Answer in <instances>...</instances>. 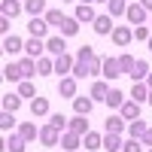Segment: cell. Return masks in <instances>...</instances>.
I'll use <instances>...</instances> for the list:
<instances>
[{"instance_id": "obj_1", "label": "cell", "mask_w": 152, "mask_h": 152, "mask_svg": "<svg viewBox=\"0 0 152 152\" xmlns=\"http://www.w3.org/2000/svg\"><path fill=\"white\" fill-rule=\"evenodd\" d=\"M104 70V58L94 52V46H79V52H76V64H73V76L76 79H85V76H100Z\"/></svg>"}, {"instance_id": "obj_2", "label": "cell", "mask_w": 152, "mask_h": 152, "mask_svg": "<svg viewBox=\"0 0 152 152\" xmlns=\"http://www.w3.org/2000/svg\"><path fill=\"white\" fill-rule=\"evenodd\" d=\"M125 18L131 24H149V9L137 0V3H128V12H125Z\"/></svg>"}, {"instance_id": "obj_3", "label": "cell", "mask_w": 152, "mask_h": 152, "mask_svg": "<svg viewBox=\"0 0 152 152\" xmlns=\"http://www.w3.org/2000/svg\"><path fill=\"white\" fill-rule=\"evenodd\" d=\"M110 40H113V46L125 49V46L134 40V28H128V24H116V31L110 34Z\"/></svg>"}, {"instance_id": "obj_4", "label": "cell", "mask_w": 152, "mask_h": 152, "mask_svg": "<svg viewBox=\"0 0 152 152\" xmlns=\"http://www.w3.org/2000/svg\"><path fill=\"white\" fill-rule=\"evenodd\" d=\"M40 143H43V146H58V143H61V131L55 128L52 122H46L43 128H40Z\"/></svg>"}, {"instance_id": "obj_5", "label": "cell", "mask_w": 152, "mask_h": 152, "mask_svg": "<svg viewBox=\"0 0 152 152\" xmlns=\"http://www.w3.org/2000/svg\"><path fill=\"white\" fill-rule=\"evenodd\" d=\"M49 28H52V24H49L46 18H40V15H34V18L28 21V34H31V37H40V40H46Z\"/></svg>"}, {"instance_id": "obj_6", "label": "cell", "mask_w": 152, "mask_h": 152, "mask_svg": "<svg viewBox=\"0 0 152 152\" xmlns=\"http://www.w3.org/2000/svg\"><path fill=\"white\" fill-rule=\"evenodd\" d=\"M73 64H76V55H70V52L58 55V58H55V73H61V76H70V73H73Z\"/></svg>"}, {"instance_id": "obj_7", "label": "cell", "mask_w": 152, "mask_h": 152, "mask_svg": "<svg viewBox=\"0 0 152 152\" xmlns=\"http://www.w3.org/2000/svg\"><path fill=\"white\" fill-rule=\"evenodd\" d=\"M24 55H31V58H43V55H46V40H40V37L24 40Z\"/></svg>"}, {"instance_id": "obj_8", "label": "cell", "mask_w": 152, "mask_h": 152, "mask_svg": "<svg viewBox=\"0 0 152 152\" xmlns=\"http://www.w3.org/2000/svg\"><path fill=\"white\" fill-rule=\"evenodd\" d=\"M3 52H6V55H21V52H24V40L15 37V34H6V37H3Z\"/></svg>"}, {"instance_id": "obj_9", "label": "cell", "mask_w": 152, "mask_h": 152, "mask_svg": "<svg viewBox=\"0 0 152 152\" xmlns=\"http://www.w3.org/2000/svg\"><path fill=\"white\" fill-rule=\"evenodd\" d=\"M104 131H107V134H122V131H128V122L122 119V113H116V116H107Z\"/></svg>"}, {"instance_id": "obj_10", "label": "cell", "mask_w": 152, "mask_h": 152, "mask_svg": "<svg viewBox=\"0 0 152 152\" xmlns=\"http://www.w3.org/2000/svg\"><path fill=\"white\" fill-rule=\"evenodd\" d=\"M91 28H94V34H100V37H110L113 31H116V24H113V15L107 12V15H97V18H94Z\"/></svg>"}, {"instance_id": "obj_11", "label": "cell", "mask_w": 152, "mask_h": 152, "mask_svg": "<svg viewBox=\"0 0 152 152\" xmlns=\"http://www.w3.org/2000/svg\"><path fill=\"white\" fill-rule=\"evenodd\" d=\"M82 146V134H76V131H64L61 134V149L64 152H76Z\"/></svg>"}, {"instance_id": "obj_12", "label": "cell", "mask_w": 152, "mask_h": 152, "mask_svg": "<svg viewBox=\"0 0 152 152\" xmlns=\"http://www.w3.org/2000/svg\"><path fill=\"white\" fill-rule=\"evenodd\" d=\"M100 76H104V79H119V76H125L122 67H119V58H104V70H100Z\"/></svg>"}, {"instance_id": "obj_13", "label": "cell", "mask_w": 152, "mask_h": 152, "mask_svg": "<svg viewBox=\"0 0 152 152\" xmlns=\"http://www.w3.org/2000/svg\"><path fill=\"white\" fill-rule=\"evenodd\" d=\"M58 94L61 97H76V76L70 73V76H61V82H58Z\"/></svg>"}, {"instance_id": "obj_14", "label": "cell", "mask_w": 152, "mask_h": 152, "mask_svg": "<svg viewBox=\"0 0 152 152\" xmlns=\"http://www.w3.org/2000/svg\"><path fill=\"white\" fill-rule=\"evenodd\" d=\"M79 18H76V15H64V21H61V37H76V34H79Z\"/></svg>"}, {"instance_id": "obj_15", "label": "cell", "mask_w": 152, "mask_h": 152, "mask_svg": "<svg viewBox=\"0 0 152 152\" xmlns=\"http://www.w3.org/2000/svg\"><path fill=\"white\" fill-rule=\"evenodd\" d=\"M46 52L49 55H64L67 52V43H64V37H46Z\"/></svg>"}, {"instance_id": "obj_16", "label": "cell", "mask_w": 152, "mask_h": 152, "mask_svg": "<svg viewBox=\"0 0 152 152\" xmlns=\"http://www.w3.org/2000/svg\"><path fill=\"white\" fill-rule=\"evenodd\" d=\"M119 113H122V119H125V122H134V119H140V104L128 97V100L122 104V110H119Z\"/></svg>"}, {"instance_id": "obj_17", "label": "cell", "mask_w": 152, "mask_h": 152, "mask_svg": "<svg viewBox=\"0 0 152 152\" xmlns=\"http://www.w3.org/2000/svg\"><path fill=\"white\" fill-rule=\"evenodd\" d=\"M79 21H85V24H94V18H97V12H94V6L91 3H79L76 6V12H73Z\"/></svg>"}, {"instance_id": "obj_18", "label": "cell", "mask_w": 152, "mask_h": 152, "mask_svg": "<svg viewBox=\"0 0 152 152\" xmlns=\"http://www.w3.org/2000/svg\"><path fill=\"white\" fill-rule=\"evenodd\" d=\"M24 146H28V140H24L18 131H15V134H9V137H6V143H3L6 152H24Z\"/></svg>"}, {"instance_id": "obj_19", "label": "cell", "mask_w": 152, "mask_h": 152, "mask_svg": "<svg viewBox=\"0 0 152 152\" xmlns=\"http://www.w3.org/2000/svg\"><path fill=\"white\" fill-rule=\"evenodd\" d=\"M31 113H34V119H40V116H49V97H31Z\"/></svg>"}, {"instance_id": "obj_20", "label": "cell", "mask_w": 152, "mask_h": 152, "mask_svg": "<svg viewBox=\"0 0 152 152\" xmlns=\"http://www.w3.org/2000/svg\"><path fill=\"white\" fill-rule=\"evenodd\" d=\"M82 146H85L88 152H94V149H104V134H97V131H88V134L82 137Z\"/></svg>"}, {"instance_id": "obj_21", "label": "cell", "mask_w": 152, "mask_h": 152, "mask_svg": "<svg viewBox=\"0 0 152 152\" xmlns=\"http://www.w3.org/2000/svg\"><path fill=\"white\" fill-rule=\"evenodd\" d=\"M3 79H6V82H21V79H24V73H21V67H18V61H9V64L3 67Z\"/></svg>"}, {"instance_id": "obj_22", "label": "cell", "mask_w": 152, "mask_h": 152, "mask_svg": "<svg viewBox=\"0 0 152 152\" xmlns=\"http://www.w3.org/2000/svg\"><path fill=\"white\" fill-rule=\"evenodd\" d=\"M149 73H152V70H149V64L137 58V64H134V70H131L128 76H131V82H146V76H149Z\"/></svg>"}, {"instance_id": "obj_23", "label": "cell", "mask_w": 152, "mask_h": 152, "mask_svg": "<svg viewBox=\"0 0 152 152\" xmlns=\"http://www.w3.org/2000/svg\"><path fill=\"white\" fill-rule=\"evenodd\" d=\"M107 94H110V85H107L104 79H94V82H91V91H88V97H91V100H107Z\"/></svg>"}, {"instance_id": "obj_24", "label": "cell", "mask_w": 152, "mask_h": 152, "mask_svg": "<svg viewBox=\"0 0 152 152\" xmlns=\"http://www.w3.org/2000/svg\"><path fill=\"white\" fill-rule=\"evenodd\" d=\"M73 110L79 113V116H91L94 100H91V97H79V94H76V97H73Z\"/></svg>"}, {"instance_id": "obj_25", "label": "cell", "mask_w": 152, "mask_h": 152, "mask_svg": "<svg viewBox=\"0 0 152 152\" xmlns=\"http://www.w3.org/2000/svg\"><path fill=\"white\" fill-rule=\"evenodd\" d=\"M21 9H24V3H18V0H3V3H0V15H6V18H15Z\"/></svg>"}, {"instance_id": "obj_26", "label": "cell", "mask_w": 152, "mask_h": 152, "mask_svg": "<svg viewBox=\"0 0 152 152\" xmlns=\"http://www.w3.org/2000/svg\"><path fill=\"white\" fill-rule=\"evenodd\" d=\"M125 100H128V97H125V91H122V88H110V94H107V100H104V104H107V107H113V110H122V104H125Z\"/></svg>"}, {"instance_id": "obj_27", "label": "cell", "mask_w": 152, "mask_h": 152, "mask_svg": "<svg viewBox=\"0 0 152 152\" xmlns=\"http://www.w3.org/2000/svg\"><path fill=\"white\" fill-rule=\"evenodd\" d=\"M122 146H125L122 143V134H107L104 131V149L107 152H122Z\"/></svg>"}, {"instance_id": "obj_28", "label": "cell", "mask_w": 152, "mask_h": 152, "mask_svg": "<svg viewBox=\"0 0 152 152\" xmlns=\"http://www.w3.org/2000/svg\"><path fill=\"white\" fill-rule=\"evenodd\" d=\"M18 134H21L28 143H31V140H40V128H37L34 122H21V125H18Z\"/></svg>"}, {"instance_id": "obj_29", "label": "cell", "mask_w": 152, "mask_h": 152, "mask_svg": "<svg viewBox=\"0 0 152 152\" xmlns=\"http://www.w3.org/2000/svg\"><path fill=\"white\" fill-rule=\"evenodd\" d=\"M131 100H137V104L149 100V85H146V82H134V85H131Z\"/></svg>"}, {"instance_id": "obj_30", "label": "cell", "mask_w": 152, "mask_h": 152, "mask_svg": "<svg viewBox=\"0 0 152 152\" xmlns=\"http://www.w3.org/2000/svg\"><path fill=\"white\" fill-rule=\"evenodd\" d=\"M18 67H21V73H24V79H31V76H37V58L24 55V58L18 61Z\"/></svg>"}, {"instance_id": "obj_31", "label": "cell", "mask_w": 152, "mask_h": 152, "mask_svg": "<svg viewBox=\"0 0 152 152\" xmlns=\"http://www.w3.org/2000/svg\"><path fill=\"white\" fill-rule=\"evenodd\" d=\"M146 128H149V125H146L143 119H134V122H128V137H137V140H143Z\"/></svg>"}, {"instance_id": "obj_32", "label": "cell", "mask_w": 152, "mask_h": 152, "mask_svg": "<svg viewBox=\"0 0 152 152\" xmlns=\"http://www.w3.org/2000/svg\"><path fill=\"white\" fill-rule=\"evenodd\" d=\"M85 119H88V116H79V113H76V116L70 119V128H67V131H76V134L85 137V134H88V122H85Z\"/></svg>"}, {"instance_id": "obj_33", "label": "cell", "mask_w": 152, "mask_h": 152, "mask_svg": "<svg viewBox=\"0 0 152 152\" xmlns=\"http://www.w3.org/2000/svg\"><path fill=\"white\" fill-rule=\"evenodd\" d=\"M3 110L6 113H18L21 110V94L15 91V94H3Z\"/></svg>"}, {"instance_id": "obj_34", "label": "cell", "mask_w": 152, "mask_h": 152, "mask_svg": "<svg viewBox=\"0 0 152 152\" xmlns=\"http://www.w3.org/2000/svg\"><path fill=\"white\" fill-rule=\"evenodd\" d=\"M24 12L34 18V15H43L46 12V0H24Z\"/></svg>"}, {"instance_id": "obj_35", "label": "cell", "mask_w": 152, "mask_h": 152, "mask_svg": "<svg viewBox=\"0 0 152 152\" xmlns=\"http://www.w3.org/2000/svg\"><path fill=\"white\" fill-rule=\"evenodd\" d=\"M107 9H110L113 18H119V15H125V12H128V0H110Z\"/></svg>"}, {"instance_id": "obj_36", "label": "cell", "mask_w": 152, "mask_h": 152, "mask_svg": "<svg viewBox=\"0 0 152 152\" xmlns=\"http://www.w3.org/2000/svg\"><path fill=\"white\" fill-rule=\"evenodd\" d=\"M49 122H52V125H55V128H58L61 134H64V131L70 128V119L64 116V113H49Z\"/></svg>"}, {"instance_id": "obj_37", "label": "cell", "mask_w": 152, "mask_h": 152, "mask_svg": "<svg viewBox=\"0 0 152 152\" xmlns=\"http://www.w3.org/2000/svg\"><path fill=\"white\" fill-rule=\"evenodd\" d=\"M37 73H40V76H49V73H55V61L52 58H37Z\"/></svg>"}, {"instance_id": "obj_38", "label": "cell", "mask_w": 152, "mask_h": 152, "mask_svg": "<svg viewBox=\"0 0 152 152\" xmlns=\"http://www.w3.org/2000/svg\"><path fill=\"white\" fill-rule=\"evenodd\" d=\"M149 37H152V28H149V24H134V40L149 43Z\"/></svg>"}, {"instance_id": "obj_39", "label": "cell", "mask_w": 152, "mask_h": 152, "mask_svg": "<svg viewBox=\"0 0 152 152\" xmlns=\"http://www.w3.org/2000/svg\"><path fill=\"white\" fill-rule=\"evenodd\" d=\"M46 21L52 24V28H61V21H64V12H61V9H46Z\"/></svg>"}, {"instance_id": "obj_40", "label": "cell", "mask_w": 152, "mask_h": 152, "mask_svg": "<svg viewBox=\"0 0 152 152\" xmlns=\"http://www.w3.org/2000/svg\"><path fill=\"white\" fill-rule=\"evenodd\" d=\"M134 64H137V58H134V55H128V52L119 55V67H122V73H131V70H134Z\"/></svg>"}, {"instance_id": "obj_41", "label": "cell", "mask_w": 152, "mask_h": 152, "mask_svg": "<svg viewBox=\"0 0 152 152\" xmlns=\"http://www.w3.org/2000/svg\"><path fill=\"white\" fill-rule=\"evenodd\" d=\"M18 94H21V97H37L34 82H31V79H21V82H18Z\"/></svg>"}, {"instance_id": "obj_42", "label": "cell", "mask_w": 152, "mask_h": 152, "mask_svg": "<svg viewBox=\"0 0 152 152\" xmlns=\"http://www.w3.org/2000/svg\"><path fill=\"white\" fill-rule=\"evenodd\" d=\"M143 149H146V143L137 140V137H128V143L122 146V152H143Z\"/></svg>"}, {"instance_id": "obj_43", "label": "cell", "mask_w": 152, "mask_h": 152, "mask_svg": "<svg viewBox=\"0 0 152 152\" xmlns=\"http://www.w3.org/2000/svg\"><path fill=\"white\" fill-rule=\"evenodd\" d=\"M12 125H15V113H6V110H3V113H0V128L9 134V131H12Z\"/></svg>"}, {"instance_id": "obj_44", "label": "cell", "mask_w": 152, "mask_h": 152, "mask_svg": "<svg viewBox=\"0 0 152 152\" xmlns=\"http://www.w3.org/2000/svg\"><path fill=\"white\" fill-rule=\"evenodd\" d=\"M9 21H12V18H6V15H0V34H3V37L9 34Z\"/></svg>"}, {"instance_id": "obj_45", "label": "cell", "mask_w": 152, "mask_h": 152, "mask_svg": "<svg viewBox=\"0 0 152 152\" xmlns=\"http://www.w3.org/2000/svg\"><path fill=\"white\" fill-rule=\"evenodd\" d=\"M143 143H146V146H152V128H146V134H143Z\"/></svg>"}, {"instance_id": "obj_46", "label": "cell", "mask_w": 152, "mask_h": 152, "mask_svg": "<svg viewBox=\"0 0 152 152\" xmlns=\"http://www.w3.org/2000/svg\"><path fill=\"white\" fill-rule=\"evenodd\" d=\"M140 3H143V6H146V9L152 12V0H140Z\"/></svg>"}, {"instance_id": "obj_47", "label": "cell", "mask_w": 152, "mask_h": 152, "mask_svg": "<svg viewBox=\"0 0 152 152\" xmlns=\"http://www.w3.org/2000/svg\"><path fill=\"white\" fill-rule=\"evenodd\" d=\"M146 85H149V88H152V73H149V76H146Z\"/></svg>"}, {"instance_id": "obj_48", "label": "cell", "mask_w": 152, "mask_h": 152, "mask_svg": "<svg viewBox=\"0 0 152 152\" xmlns=\"http://www.w3.org/2000/svg\"><path fill=\"white\" fill-rule=\"evenodd\" d=\"M146 49H149V52H152V37H149V43H146Z\"/></svg>"}, {"instance_id": "obj_49", "label": "cell", "mask_w": 152, "mask_h": 152, "mask_svg": "<svg viewBox=\"0 0 152 152\" xmlns=\"http://www.w3.org/2000/svg\"><path fill=\"white\" fill-rule=\"evenodd\" d=\"M82 3H97V0H82Z\"/></svg>"}, {"instance_id": "obj_50", "label": "cell", "mask_w": 152, "mask_h": 152, "mask_svg": "<svg viewBox=\"0 0 152 152\" xmlns=\"http://www.w3.org/2000/svg\"><path fill=\"white\" fill-rule=\"evenodd\" d=\"M149 104H152V88H149Z\"/></svg>"}, {"instance_id": "obj_51", "label": "cell", "mask_w": 152, "mask_h": 152, "mask_svg": "<svg viewBox=\"0 0 152 152\" xmlns=\"http://www.w3.org/2000/svg\"><path fill=\"white\" fill-rule=\"evenodd\" d=\"M97 3H110V0H97Z\"/></svg>"}, {"instance_id": "obj_52", "label": "cell", "mask_w": 152, "mask_h": 152, "mask_svg": "<svg viewBox=\"0 0 152 152\" xmlns=\"http://www.w3.org/2000/svg\"><path fill=\"white\" fill-rule=\"evenodd\" d=\"M149 28H152V15H149Z\"/></svg>"}, {"instance_id": "obj_53", "label": "cell", "mask_w": 152, "mask_h": 152, "mask_svg": "<svg viewBox=\"0 0 152 152\" xmlns=\"http://www.w3.org/2000/svg\"><path fill=\"white\" fill-rule=\"evenodd\" d=\"M64 3H70V0H64Z\"/></svg>"}, {"instance_id": "obj_54", "label": "cell", "mask_w": 152, "mask_h": 152, "mask_svg": "<svg viewBox=\"0 0 152 152\" xmlns=\"http://www.w3.org/2000/svg\"><path fill=\"white\" fill-rule=\"evenodd\" d=\"M149 152H152V146H149Z\"/></svg>"}]
</instances>
